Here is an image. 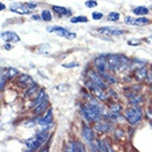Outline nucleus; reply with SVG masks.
<instances>
[{"mask_svg":"<svg viewBox=\"0 0 152 152\" xmlns=\"http://www.w3.org/2000/svg\"><path fill=\"white\" fill-rule=\"evenodd\" d=\"M1 39L6 42H12V43H17L20 41V38L18 34L13 32V31H4L1 33Z\"/></svg>","mask_w":152,"mask_h":152,"instance_id":"nucleus-9","label":"nucleus"},{"mask_svg":"<svg viewBox=\"0 0 152 152\" xmlns=\"http://www.w3.org/2000/svg\"><path fill=\"white\" fill-rule=\"evenodd\" d=\"M129 63V60L124 55H118V54H110L107 57V64H108V69L113 72H118L121 71L126 65Z\"/></svg>","mask_w":152,"mask_h":152,"instance_id":"nucleus-1","label":"nucleus"},{"mask_svg":"<svg viewBox=\"0 0 152 152\" xmlns=\"http://www.w3.org/2000/svg\"><path fill=\"white\" fill-rule=\"evenodd\" d=\"M38 122L39 125L43 126V127H48V126H51L53 124V118H52V110L50 109L49 114L44 116L43 118H40L38 119Z\"/></svg>","mask_w":152,"mask_h":152,"instance_id":"nucleus-14","label":"nucleus"},{"mask_svg":"<svg viewBox=\"0 0 152 152\" xmlns=\"http://www.w3.org/2000/svg\"><path fill=\"white\" fill-rule=\"evenodd\" d=\"M95 129L98 132H109L113 129V125L108 121H97L95 125Z\"/></svg>","mask_w":152,"mask_h":152,"instance_id":"nucleus-11","label":"nucleus"},{"mask_svg":"<svg viewBox=\"0 0 152 152\" xmlns=\"http://www.w3.org/2000/svg\"><path fill=\"white\" fill-rule=\"evenodd\" d=\"M26 145H27V147L29 148V150H31V151H34V150H37V149L39 148V147H41L42 145L37 137L26 140Z\"/></svg>","mask_w":152,"mask_h":152,"instance_id":"nucleus-15","label":"nucleus"},{"mask_svg":"<svg viewBox=\"0 0 152 152\" xmlns=\"http://www.w3.org/2000/svg\"><path fill=\"white\" fill-rule=\"evenodd\" d=\"M88 75H89V80L93 82V83L97 84L98 86H100L102 88H106V84L104 83L103 80H102V76L99 75V74H97L96 72H94V71H91V72L88 73Z\"/></svg>","mask_w":152,"mask_h":152,"instance_id":"nucleus-12","label":"nucleus"},{"mask_svg":"<svg viewBox=\"0 0 152 152\" xmlns=\"http://www.w3.org/2000/svg\"><path fill=\"white\" fill-rule=\"evenodd\" d=\"M27 6L30 8V9H34V8H37L38 4H35V2H27Z\"/></svg>","mask_w":152,"mask_h":152,"instance_id":"nucleus-36","label":"nucleus"},{"mask_svg":"<svg viewBox=\"0 0 152 152\" xmlns=\"http://www.w3.org/2000/svg\"><path fill=\"white\" fill-rule=\"evenodd\" d=\"M148 80L152 84V69L150 71V73H148Z\"/></svg>","mask_w":152,"mask_h":152,"instance_id":"nucleus-37","label":"nucleus"},{"mask_svg":"<svg viewBox=\"0 0 152 152\" xmlns=\"http://www.w3.org/2000/svg\"><path fill=\"white\" fill-rule=\"evenodd\" d=\"M52 9H53L54 12H56L58 15H65L69 13V10H67V8L65 7H61V6H53L52 7Z\"/></svg>","mask_w":152,"mask_h":152,"instance_id":"nucleus-21","label":"nucleus"},{"mask_svg":"<svg viewBox=\"0 0 152 152\" xmlns=\"http://www.w3.org/2000/svg\"><path fill=\"white\" fill-rule=\"evenodd\" d=\"M10 48H11V46H10V45H6V49H7V50H9V49H10Z\"/></svg>","mask_w":152,"mask_h":152,"instance_id":"nucleus-40","label":"nucleus"},{"mask_svg":"<svg viewBox=\"0 0 152 152\" xmlns=\"http://www.w3.org/2000/svg\"><path fill=\"white\" fill-rule=\"evenodd\" d=\"M49 51H50V45L48 44V43H44V44H42V45L39 46L38 53H40V54H49Z\"/></svg>","mask_w":152,"mask_h":152,"instance_id":"nucleus-24","label":"nucleus"},{"mask_svg":"<svg viewBox=\"0 0 152 152\" xmlns=\"http://www.w3.org/2000/svg\"><path fill=\"white\" fill-rule=\"evenodd\" d=\"M142 100H143V97H142V96H139V95L129 96V102H130V104H132V105H139Z\"/></svg>","mask_w":152,"mask_h":152,"instance_id":"nucleus-23","label":"nucleus"},{"mask_svg":"<svg viewBox=\"0 0 152 152\" xmlns=\"http://www.w3.org/2000/svg\"><path fill=\"white\" fill-rule=\"evenodd\" d=\"M98 32L104 35H121L125 33V31L124 30H121V29H117V28H114V27L99 28Z\"/></svg>","mask_w":152,"mask_h":152,"instance_id":"nucleus-7","label":"nucleus"},{"mask_svg":"<svg viewBox=\"0 0 152 152\" xmlns=\"http://www.w3.org/2000/svg\"><path fill=\"white\" fill-rule=\"evenodd\" d=\"M83 137L85 138V140H87L88 142L93 141L94 139V131L91 127H88L87 125L83 126Z\"/></svg>","mask_w":152,"mask_h":152,"instance_id":"nucleus-16","label":"nucleus"},{"mask_svg":"<svg viewBox=\"0 0 152 152\" xmlns=\"http://www.w3.org/2000/svg\"><path fill=\"white\" fill-rule=\"evenodd\" d=\"M84 117L88 121H97L100 117V107L96 104H87L82 108Z\"/></svg>","mask_w":152,"mask_h":152,"instance_id":"nucleus-2","label":"nucleus"},{"mask_svg":"<svg viewBox=\"0 0 152 152\" xmlns=\"http://www.w3.org/2000/svg\"><path fill=\"white\" fill-rule=\"evenodd\" d=\"M85 6L87 8H94V7H97V2H96L95 0H88L85 2Z\"/></svg>","mask_w":152,"mask_h":152,"instance_id":"nucleus-33","label":"nucleus"},{"mask_svg":"<svg viewBox=\"0 0 152 152\" xmlns=\"http://www.w3.org/2000/svg\"><path fill=\"white\" fill-rule=\"evenodd\" d=\"M33 19H34V20H40V19H42V17H39V15H33Z\"/></svg>","mask_w":152,"mask_h":152,"instance_id":"nucleus-38","label":"nucleus"},{"mask_svg":"<svg viewBox=\"0 0 152 152\" xmlns=\"http://www.w3.org/2000/svg\"><path fill=\"white\" fill-rule=\"evenodd\" d=\"M65 151H74V152H84L85 147L80 141H72L66 145Z\"/></svg>","mask_w":152,"mask_h":152,"instance_id":"nucleus-10","label":"nucleus"},{"mask_svg":"<svg viewBox=\"0 0 152 152\" xmlns=\"http://www.w3.org/2000/svg\"><path fill=\"white\" fill-rule=\"evenodd\" d=\"M4 8H6V6H4V4H0V9H1V10H4Z\"/></svg>","mask_w":152,"mask_h":152,"instance_id":"nucleus-39","label":"nucleus"},{"mask_svg":"<svg viewBox=\"0 0 152 152\" xmlns=\"http://www.w3.org/2000/svg\"><path fill=\"white\" fill-rule=\"evenodd\" d=\"M86 86H87V88L89 89V91L94 94V95L97 97L98 99H100V100H106L108 97H107V95L105 94V91H104V88H102L100 86H98L97 84L93 83L91 80H88V82H86Z\"/></svg>","mask_w":152,"mask_h":152,"instance_id":"nucleus-4","label":"nucleus"},{"mask_svg":"<svg viewBox=\"0 0 152 152\" xmlns=\"http://www.w3.org/2000/svg\"><path fill=\"white\" fill-rule=\"evenodd\" d=\"M134 76L138 80H143L145 78L148 77V72L145 67H139V69L134 72Z\"/></svg>","mask_w":152,"mask_h":152,"instance_id":"nucleus-17","label":"nucleus"},{"mask_svg":"<svg viewBox=\"0 0 152 152\" xmlns=\"http://www.w3.org/2000/svg\"><path fill=\"white\" fill-rule=\"evenodd\" d=\"M41 17L44 21H51L52 20V15H51V12L49 10H43L41 13Z\"/></svg>","mask_w":152,"mask_h":152,"instance_id":"nucleus-27","label":"nucleus"},{"mask_svg":"<svg viewBox=\"0 0 152 152\" xmlns=\"http://www.w3.org/2000/svg\"><path fill=\"white\" fill-rule=\"evenodd\" d=\"M125 22L127 23V24H130V26L142 27V26H145V24H148L149 20L147 19V18H138V19H134L132 17H126Z\"/></svg>","mask_w":152,"mask_h":152,"instance_id":"nucleus-8","label":"nucleus"},{"mask_svg":"<svg viewBox=\"0 0 152 152\" xmlns=\"http://www.w3.org/2000/svg\"><path fill=\"white\" fill-rule=\"evenodd\" d=\"M119 18H120V15L118 12H110L108 15V20H110V21H118Z\"/></svg>","mask_w":152,"mask_h":152,"instance_id":"nucleus-28","label":"nucleus"},{"mask_svg":"<svg viewBox=\"0 0 152 152\" xmlns=\"http://www.w3.org/2000/svg\"><path fill=\"white\" fill-rule=\"evenodd\" d=\"M37 91H38V86H37V84H34V85H32V86L30 87V89L28 91V93L26 94V96H27V97H29V96L33 95Z\"/></svg>","mask_w":152,"mask_h":152,"instance_id":"nucleus-31","label":"nucleus"},{"mask_svg":"<svg viewBox=\"0 0 152 152\" xmlns=\"http://www.w3.org/2000/svg\"><path fill=\"white\" fill-rule=\"evenodd\" d=\"M88 19L85 17V15H77V17H74L71 19V22L72 23H78V22H87Z\"/></svg>","mask_w":152,"mask_h":152,"instance_id":"nucleus-26","label":"nucleus"},{"mask_svg":"<svg viewBox=\"0 0 152 152\" xmlns=\"http://www.w3.org/2000/svg\"><path fill=\"white\" fill-rule=\"evenodd\" d=\"M46 108H48V97H46L43 102H41L39 105L34 106V113L37 115H40V114H42L43 111L45 110Z\"/></svg>","mask_w":152,"mask_h":152,"instance_id":"nucleus-18","label":"nucleus"},{"mask_svg":"<svg viewBox=\"0 0 152 152\" xmlns=\"http://www.w3.org/2000/svg\"><path fill=\"white\" fill-rule=\"evenodd\" d=\"M6 78H7V77H6L4 75H2V74H1V82H0V87H1V91L4 89V83H6Z\"/></svg>","mask_w":152,"mask_h":152,"instance_id":"nucleus-35","label":"nucleus"},{"mask_svg":"<svg viewBox=\"0 0 152 152\" xmlns=\"http://www.w3.org/2000/svg\"><path fill=\"white\" fill-rule=\"evenodd\" d=\"M63 67H65V69H72V67H76V66H78V63H64V64L62 65Z\"/></svg>","mask_w":152,"mask_h":152,"instance_id":"nucleus-34","label":"nucleus"},{"mask_svg":"<svg viewBox=\"0 0 152 152\" xmlns=\"http://www.w3.org/2000/svg\"><path fill=\"white\" fill-rule=\"evenodd\" d=\"M104 15L102 13V12H98V11H95L93 12V15H91V18L94 20H102L103 19Z\"/></svg>","mask_w":152,"mask_h":152,"instance_id":"nucleus-32","label":"nucleus"},{"mask_svg":"<svg viewBox=\"0 0 152 152\" xmlns=\"http://www.w3.org/2000/svg\"><path fill=\"white\" fill-rule=\"evenodd\" d=\"M141 42H142V40H140V39H132V40L128 41V44L130 46H136V45H140Z\"/></svg>","mask_w":152,"mask_h":152,"instance_id":"nucleus-30","label":"nucleus"},{"mask_svg":"<svg viewBox=\"0 0 152 152\" xmlns=\"http://www.w3.org/2000/svg\"><path fill=\"white\" fill-rule=\"evenodd\" d=\"M48 31L49 32H54L58 37H63V38H66L69 39V40H73V39L76 38V33L69 32L67 29L62 27H49L48 28Z\"/></svg>","mask_w":152,"mask_h":152,"instance_id":"nucleus-5","label":"nucleus"},{"mask_svg":"<svg viewBox=\"0 0 152 152\" xmlns=\"http://www.w3.org/2000/svg\"><path fill=\"white\" fill-rule=\"evenodd\" d=\"M142 116H143V111L139 106L130 107L125 113V118L131 125H137L138 122L141 120Z\"/></svg>","mask_w":152,"mask_h":152,"instance_id":"nucleus-3","label":"nucleus"},{"mask_svg":"<svg viewBox=\"0 0 152 152\" xmlns=\"http://www.w3.org/2000/svg\"><path fill=\"white\" fill-rule=\"evenodd\" d=\"M96 143H97V147H98L99 151H104V152L109 151V148H108V145H105V141L97 140V141H96Z\"/></svg>","mask_w":152,"mask_h":152,"instance_id":"nucleus-25","label":"nucleus"},{"mask_svg":"<svg viewBox=\"0 0 152 152\" xmlns=\"http://www.w3.org/2000/svg\"><path fill=\"white\" fill-rule=\"evenodd\" d=\"M10 10L19 15H29L30 8L28 7L27 4H20V2H13L10 4Z\"/></svg>","mask_w":152,"mask_h":152,"instance_id":"nucleus-6","label":"nucleus"},{"mask_svg":"<svg viewBox=\"0 0 152 152\" xmlns=\"http://www.w3.org/2000/svg\"><path fill=\"white\" fill-rule=\"evenodd\" d=\"M18 74H19V72L15 69H6L4 71H2V75H4L7 78H12L13 76L18 75Z\"/></svg>","mask_w":152,"mask_h":152,"instance_id":"nucleus-20","label":"nucleus"},{"mask_svg":"<svg viewBox=\"0 0 152 152\" xmlns=\"http://www.w3.org/2000/svg\"><path fill=\"white\" fill-rule=\"evenodd\" d=\"M48 136H49V131H48V129H43V130H40V131L37 133L35 137L38 138V140L40 141V143L43 145V143L48 140Z\"/></svg>","mask_w":152,"mask_h":152,"instance_id":"nucleus-19","label":"nucleus"},{"mask_svg":"<svg viewBox=\"0 0 152 152\" xmlns=\"http://www.w3.org/2000/svg\"><path fill=\"white\" fill-rule=\"evenodd\" d=\"M19 84H21L22 86H26V87H31L32 85H34V80H32V77L30 75H27V74H23L19 77L18 80Z\"/></svg>","mask_w":152,"mask_h":152,"instance_id":"nucleus-13","label":"nucleus"},{"mask_svg":"<svg viewBox=\"0 0 152 152\" xmlns=\"http://www.w3.org/2000/svg\"><path fill=\"white\" fill-rule=\"evenodd\" d=\"M132 12L137 15H145L149 12V9L148 8L140 6V7H136L134 9H132Z\"/></svg>","mask_w":152,"mask_h":152,"instance_id":"nucleus-22","label":"nucleus"},{"mask_svg":"<svg viewBox=\"0 0 152 152\" xmlns=\"http://www.w3.org/2000/svg\"><path fill=\"white\" fill-rule=\"evenodd\" d=\"M110 110L113 114H118L119 111L121 110V107H120V105H118V104H113L110 106Z\"/></svg>","mask_w":152,"mask_h":152,"instance_id":"nucleus-29","label":"nucleus"}]
</instances>
